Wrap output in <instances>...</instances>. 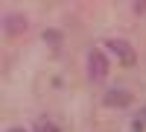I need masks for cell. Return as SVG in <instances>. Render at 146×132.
Wrapping results in <instances>:
<instances>
[{
  "mask_svg": "<svg viewBox=\"0 0 146 132\" xmlns=\"http://www.w3.org/2000/svg\"><path fill=\"white\" fill-rule=\"evenodd\" d=\"M105 74H108V59L100 50H91L88 53V76L94 82H100V79H105Z\"/></svg>",
  "mask_w": 146,
  "mask_h": 132,
  "instance_id": "6da1fadb",
  "label": "cell"
},
{
  "mask_svg": "<svg viewBox=\"0 0 146 132\" xmlns=\"http://www.w3.org/2000/svg\"><path fill=\"white\" fill-rule=\"evenodd\" d=\"M108 47H111V53H117L126 65H131V62H135V53H131V44H129V41L114 38V41H108Z\"/></svg>",
  "mask_w": 146,
  "mask_h": 132,
  "instance_id": "7a4b0ae2",
  "label": "cell"
},
{
  "mask_svg": "<svg viewBox=\"0 0 146 132\" xmlns=\"http://www.w3.org/2000/svg\"><path fill=\"white\" fill-rule=\"evenodd\" d=\"M129 103H131V94L123 91V88H111L105 94V106H120V109H123V106H129Z\"/></svg>",
  "mask_w": 146,
  "mask_h": 132,
  "instance_id": "3957f363",
  "label": "cell"
},
{
  "mask_svg": "<svg viewBox=\"0 0 146 132\" xmlns=\"http://www.w3.org/2000/svg\"><path fill=\"white\" fill-rule=\"evenodd\" d=\"M3 29H6L9 35L23 32V29H27V18H23V15H6V18H3Z\"/></svg>",
  "mask_w": 146,
  "mask_h": 132,
  "instance_id": "277c9868",
  "label": "cell"
},
{
  "mask_svg": "<svg viewBox=\"0 0 146 132\" xmlns=\"http://www.w3.org/2000/svg\"><path fill=\"white\" fill-rule=\"evenodd\" d=\"M38 132H58V129H56L53 123H47L44 117H41V121H38Z\"/></svg>",
  "mask_w": 146,
  "mask_h": 132,
  "instance_id": "5b68a950",
  "label": "cell"
},
{
  "mask_svg": "<svg viewBox=\"0 0 146 132\" xmlns=\"http://www.w3.org/2000/svg\"><path fill=\"white\" fill-rule=\"evenodd\" d=\"M9 132H23V129H9Z\"/></svg>",
  "mask_w": 146,
  "mask_h": 132,
  "instance_id": "8992f818",
  "label": "cell"
}]
</instances>
